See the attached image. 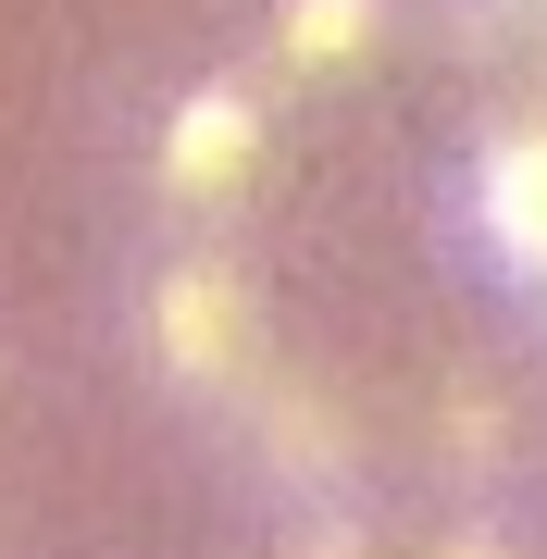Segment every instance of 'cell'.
I'll return each instance as SVG.
<instances>
[{
    "label": "cell",
    "instance_id": "cell-1",
    "mask_svg": "<svg viewBox=\"0 0 547 559\" xmlns=\"http://www.w3.org/2000/svg\"><path fill=\"white\" fill-rule=\"evenodd\" d=\"M486 224L510 237V261H547V162L535 150H510L498 175H486Z\"/></svg>",
    "mask_w": 547,
    "mask_h": 559
}]
</instances>
